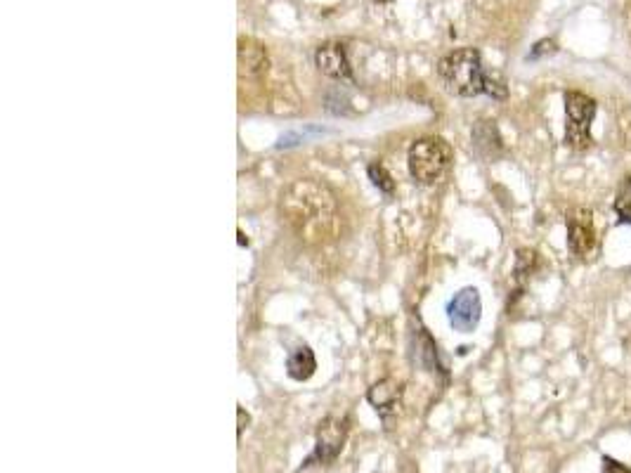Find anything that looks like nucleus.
Segmentation results:
<instances>
[{
	"label": "nucleus",
	"instance_id": "obj_1",
	"mask_svg": "<svg viewBox=\"0 0 631 473\" xmlns=\"http://www.w3.org/2000/svg\"><path fill=\"white\" fill-rule=\"evenodd\" d=\"M282 216L305 242H324L336 235V197L317 180H296L282 194Z\"/></svg>",
	"mask_w": 631,
	"mask_h": 473
},
{
	"label": "nucleus",
	"instance_id": "obj_2",
	"mask_svg": "<svg viewBox=\"0 0 631 473\" xmlns=\"http://www.w3.org/2000/svg\"><path fill=\"white\" fill-rule=\"evenodd\" d=\"M438 74L445 88L459 97L490 95L494 100H506L509 88L494 71H487L483 57L476 48H459L445 55L438 64Z\"/></svg>",
	"mask_w": 631,
	"mask_h": 473
},
{
	"label": "nucleus",
	"instance_id": "obj_3",
	"mask_svg": "<svg viewBox=\"0 0 631 473\" xmlns=\"http://www.w3.org/2000/svg\"><path fill=\"white\" fill-rule=\"evenodd\" d=\"M452 147L442 138H421L409 147L407 164L409 173L419 185H433L445 176V171L452 164Z\"/></svg>",
	"mask_w": 631,
	"mask_h": 473
},
{
	"label": "nucleus",
	"instance_id": "obj_4",
	"mask_svg": "<svg viewBox=\"0 0 631 473\" xmlns=\"http://www.w3.org/2000/svg\"><path fill=\"white\" fill-rule=\"evenodd\" d=\"M596 116V102L580 90L565 93V145L575 152H584L594 145L591 121Z\"/></svg>",
	"mask_w": 631,
	"mask_h": 473
},
{
	"label": "nucleus",
	"instance_id": "obj_5",
	"mask_svg": "<svg viewBox=\"0 0 631 473\" xmlns=\"http://www.w3.org/2000/svg\"><path fill=\"white\" fill-rule=\"evenodd\" d=\"M348 417L338 419V417H327L317 426V445L315 452L305 459L303 469H308L312 464H331L334 459L341 455L343 445L348 440Z\"/></svg>",
	"mask_w": 631,
	"mask_h": 473
},
{
	"label": "nucleus",
	"instance_id": "obj_6",
	"mask_svg": "<svg viewBox=\"0 0 631 473\" xmlns=\"http://www.w3.org/2000/svg\"><path fill=\"white\" fill-rule=\"evenodd\" d=\"M447 317L450 325L461 334H471L480 325L483 317V301H480V291L476 287H466L454 294V298L447 306Z\"/></svg>",
	"mask_w": 631,
	"mask_h": 473
},
{
	"label": "nucleus",
	"instance_id": "obj_7",
	"mask_svg": "<svg viewBox=\"0 0 631 473\" xmlns=\"http://www.w3.org/2000/svg\"><path fill=\"white\" fill-rule=\"evenodd\" d=\"M568 249L577 258H589L596 249L594 213L582 206L568 213Z\"/></svg>",
	"mask_w": 631,
	"mask_h": 473
},
{
	"label": "nucleus",
	"instance_id": "obj_8",
	"mask_svg": "<svg viewBox=\"0 0 631 473\" xmlns=\"http://www.w3.org/2000/svg\"><path fill=\"white\" fill-rule=\"evenodd\" d=\"M315 64L324 76L336 81H353V69H350L346 48L341 43H324L317 48Z\"/></svg>",
	"mask_w": 631,
	"mask_h": 473
},
{
	"label": "nucleus",
	"instance_id": "obj_9",
	"mask_svg": "<svg viewBox=\"0 0 631 473\" xmlns=\"http://www.w3.org/2000/svg\"><path fill=\"white\" fill-rule=\"evenodd\" d=\"M473 147H476L478 157L485 161L497 159L502 154V135L499 128L494 126V121H478L473 128Z\"/></svg>",
	"mask_w": 631,
	"mask_h": 473
},
{
	"label": "nucleus",
	"instance_id": "obj_10",
	"mask_svg": "<svg viewBox=\"0 0 631 473\" xmlns=\"http://www.w3.org/2000/svg\"><path fill=\"white\" fill-rule=\"evenodd\" d=\"M402 386L395 379H383L379 384H374L367 391V400L374 405V410L381 414L383 419L388 417V412H393L400 403Z\"/></svg>",
	"mask_w": 631,
	"mask_h": 473
},
{
	"label": "nucleus",
	"instance_id": "obj_11",
	"mask_svg": "<svg viewBox=\"0 0 631 473\" xmlns=\"http://www.w3.org/2000/svg\"><path fill=\"white\" fill-rule=\"evenodd\" d=\"M315 369H317L315 353H312L308 346L296 348V351L286 358V374H289L294 381H308L312 374H315Z\"/></svg>",
	"mask_w": 631,
	"mask_h": 473
},
{
	"label": "nucleus",
	"instance_id": "obj_12",
	"mask_svg": "<svg viewBox=\"0 0 631 473\" xmlns=\"http://www.w3.org/2000/svg\"><path fill=\"white\" fill-rule=\"evenodd\" d=\"M239 71L246 76L258 74L268 67V55H265L263 45L253 43V41H242L239 43Z\"/></svg>",
	"mask_w": 631,
	"mask_h": 473
},
{
	"label": "nucleus",
	"instance_id": "obj_13",
	"mask_svg": "<svg viewBox=\"0 0 631 473\" xmlns=\"http://www.w3.org/2000/svg\"><path fill=\"white\" fill-rule=\"evenodd\" d=\"M615 213L620 216L622 223L631 225V176L622 180L620 190H617L615 197Z\"/></svg>",
	"mask_w": 631,
	"mask_h": 473
},
{
	"label": "nucleus",
	"instance_id": "obj_14",
	"mask_svg": "<svg viewBox=\"0 0 631 473\" xmlns=\"http://www.w3.org/2000/svg\"><path fill=\"white\" fill-rule=\"evenodd\" d=\"M535 268H537V254H535V251L520 249L518 256H516V272H513V275H516V280L525 282L532 275V272H535Z\"/></svg>",
	"mask_w": 631,
	"mask_h": 473
},
{
	"label": "nucleus",
	"instance_id": "obj_15",
	"mask_svg": "<svg viewBox=\"0 0 631 473\" xmlns=\"http://www.w3.org/2000/svg\"><path fill=\"white\" fill-rule=\"evenodd\" d=\"M367 173H369V178H372V183L379 187L383 194H393L395 183H393V178H390V173L386 171V166H383V164H372V166L367 168Z\"/></svg>",
	"mask_w": 631,
	"mask_h": 473
},
{
	"label": "nucleus",
	"instance_id": "obj_16",
	"mask_svg": "<svg viewBox=\"0 0 631 473\" xmlns=\"http://www.w3.org/2000/svg\"><path fill=\"white\" fill-rule=\"evenodd\" d=\"M556 53V43L554 41H539L535 48H532L530 60H539L544 55H554Z\"/></svg>",
	"mask_w": 631,
	"mask_h": 473
},
{
	"label": "nucleus",
	"instance_id": "obj_17",
	"mask_svg": "<svg viewBox=\"0 0 631 473\" xmlns=\"http://www.w3.org/2000/svg\"><path fill=\"white\" fill-rule=\"evenodd\" d=\"M603 464H606V473H631L627 466L620 464V462H615V459H610V457L603 459Z\"/></svg>",
	"mask_w": 631,
	"mask_h": 473
},
{
	"label": "nucleus",
	"instance_id": "obj_18",
	"mask_svg": "<svg viewBox=\"0 0 631 473\" xmlns=\"http://www.w3.org/2000/svg\"><path fill=\"white\" fill-rule=\"evenodd\" d=\"M237 414H239V436H242V431H244V424H249V414H244V410H242V407H239V410H237Z\"/></svg>",
	"mask_w": 631,
	"mask_h": 473
},
{
	"label": "nucleus",
	"instance_id": "obj_19",
	"mask_svg": "<svg viewBox=\"0 0 631 473\" xmlns=\"http://www.w3.org/2000/svg\"><path fill=\"white\" fill-rule=\"evenodd\" d=\"M239 244H249V239H244V232L239 230Z\"/></svg>",
	"mask_w": 631,
	"mask_h": 473
},
{
	"label": "nucleus",
	"instance_id": "obj_20",
	"mask_svg": "<svg viewBox=\"0 0 631 473\" xmlns=\"http://www.w3.org/2000/svg\"><path fill=\"white\" fill-rule=\"evenodd\" d=\"M381 3H388V0H381Z\"/></svg>",
	"mask_w": 631,
	"mask_h": 473
}]
</instances>
